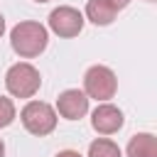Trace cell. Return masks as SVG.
Masks as SVG:
<instances>
[{"label":"cell","instance_id":"cell-1","mask_svg":"<svg viewBox=\"0 0 157 157\" xmlns=\"http://www.w3.org/2000/svg\"><path fill=\"white\" fill-rule=\"evenodd\" d=\"M47 42H49V34H47V27L39 25V22H17L10 32V44L12 49L25 56V59H32V56H39L44 49H47Z\"/></svg>","mask_w":157,"mask_h":157},{"label":"cell","instance_id":"cell-2","mask_svg":"<svg viewBox=\"0 0 157 157\" xmlns=\"http://www.w3.org/2000/svg\"><path fill=\"white\" fill-rule=\"evenodd\" d=\"M5 86H7V91L15 98H32L39 91V86H42V76H39V71L32 64L20 61V64H12L7 69Z\"/></svg>","mask_w":157,"mask_h":157},{"label":"cell","instance_id":"cell-3","mask_svg":"<svg viewBox=\"0 0 157 157\" xmlns=\"http://www.w3.org/2000/svg\"><path fill=\"white\" fill-rule=\"evenodd\" d=\"M20 120L27 128V132H32L37 137H44L56 128V110L44 101H29L22 108Z\"/></svg>","mask_w":157,"mask_h":157},{"label":"cell","instance_id":"cell-4","mask_svg":"<svg viewBox=\"0 0 157 157\" xmlns=\"http://www.w3.org/2000/svg\"><path fill=\"white\" fill-rule=\"evenodd\" d=\"M115 88H118V78H115V74H113L108 66L96 64V66H91V69L86 71V76H83V93H86L88 98L101 101V103L110 101V98L115 96Z\"/></svg>","mask_w":157,"mask_h":157},{"label":"cell","instance_id":"cell-5","mask_svg":"<svg viewBox=\"0 0 157 157\" xmlns=\"http://www.w3.org/2000/svg\"><path fill=\"white\" fill-rule=\"evenodd\" d=\"M49 29L59 37H76L83 29V15L76 7L61 5L49 12Z\"/></svg>","mask_w":157,"mask_h":157},{"label":"cell","instance_id":"cell-6","mask_svg":"<svg viewBox=\"0 0 157 157\" xmlns=\"http://www.w3.org/2000/svg\"><path fill=\"white\" fill-rule=\"evenodd\" d=\"M56 110L66 120H78V118H83L88 113V96L83 91H78V88H69V91L59 93Z\"/></svg>","mask_w":157,"mask_h":157},{"label":"cell","instance_id":"cell-7","mask_svg":"<svg viewBox=\"0 0 157 157\" xmlns=\"http://www.w3.org/2000/svg\"><path fill=\"white\" fill-rule=\"evenodd\" d=\"M91 125L101 135H113L123 128V110L110 103H101L91 115Z\"/></svg>","mask_w":157,"mask_h":157},{"label":"cell","instance_id":"cell-8","mask_svg":"<svg viewBox=\"0 0 157 157\" xmlns=\"http://www.w3.org/2000/svg\"><path fill=\"white\" fill-rule=\"evenodd\" d=\"M128 157H157V137L152 132H137L128 142Z\"/></svg>","mask_w":157,"mask_h":157},{"label":"cell","instance_id":"cell-9","mask_svg":"<svg viewBox=\"0 0 157 157\" xmlns=\"http://www.w3.org/2000/svg\"><path fill=\"white\" fill-rule=\"evenodd\" d=\"M115 15H118V10H115L108 0H88V2H86V17H88L93 25L105 27V25H110V22L115 20Z\"/></svg>","mask_w":157,"mask_h":157},{"label":"cell","instance_id":"cell-10","mask_svg":"<svg viewBox=\"0 0 157 157\" xmlns=\"http://www.w3.org/2000/svg\"><path fill=\"white\" fill-rule=\"evenodd\" d=\"M88 157H123V152L113 140L98 137V140H93L88 145Z\"/></svg>","mask_w":157,"mask_h":157},{"label":"cell","instance_id":"cell-11","mask_svg":"<svg viewBox=\"0 0 157 157\" xmlns=\"http://www.w3.org/2000/svg\"><path fill=\"white\" fill-rule=\"evenodd\" d=\"M15 120V103L5 96H0V128H7Z\"/></svg>","mask_w":157,"mask_h":157},{"label":"cell","instance_id":"cell-12","mask_svg":"<svg viewBox=\"0 0 157 157\" xmlns=\"http://www.w3.org/2000/svg\"><path fill=\"white\" fill-rule=\"evenodd\" d=\"M108 2H110L115 10H123V7H128V2H130V0H108Z\"/></svg>","mask_w":157,"mask_h":157},{"label":"cell","instance_id":"cell-13","mask_svg":"<svg viewBox=\"0 0 157 157\" xmlns=\"http://www.w3.org/2000/svg\"><path fill=\"white\" fill-rule=\"evenodd\" d=\"M56 157H81V155H78L76 150H61V152H59Z\"/></svg>","mask_w":157,"mask_h":157},{"label":"cell","instance_id":"cell-14","mask_svg":"<svg viewBox=\"0 0 157 157\" xmlns=\"http://www.w3.org/2000/svg\"><path fill=\"white\" fill-rule=\"evenodd\" d=\"M2 32H5V17L0 15V37H2Z\"/></svg>","mask_w":157,"mask_h":157},{"label":"cell","instance_id":"cell-15","mask_svg":"<svg viewBox=\"0 0 157 157\" xmlns=\"http://www.w3.org/2000/svg\"><path fill=\"white\" fill-rule=\"evenodd\" d=\"M5 155V145H2V140H0V157Z\"/></svg>","mask_w":157,"mask_h":157},{"label":"cell","instance_id":"cell-16","mask_svg":"<svg viewBox=\"0 0 157 157\" xmlns=\"http://www.w3.org/2000/svg\"><path fill=\"white\" fill-rule=\"evenodd\" d=\"M34 2H49V0H34Z\"/></svg>","mask_w":157,"mask_h":157},{"label":"cell","instance_id":"cell-17","mask_svg":"<svg viewBox=\"0 0 157 157\" xmlns=\"http://www.w3.org/2000/svg\"><path fill=\"white\" fill-rule=\"evenodd\" d=\"M147 2H152V0H147Z\"/></svg>","mask_w":157,"mask_h":157}]
</instances>
